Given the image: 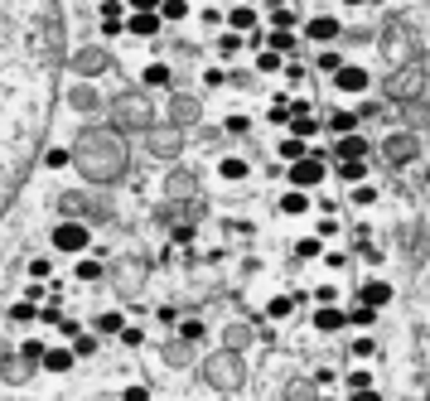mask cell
Wrapping results in <instances>:
<instances>
[{
  "label": "cell",
  "mask_w": 430,
  "mask_h": 401,
  "mask_svg": "<svg viewBox=\"0 0 430 401\" xmlns=\"http://www.w3.org/2000/svg\"><path fill=\"white\" fill-rule=\"evenodd\" d=\"M58 252H88L92 247V232H88V222H78V218H63V222H53V237H49Z\"/></svg>",
  "instance_id": "obj_1"
},
{
  "label": "cell",
  "mask_w": 430,
  "mask_h": 401,
  "mask_svg": "<svg viewBox=\"0 0 430 401\" xmlns=\"http://www.w3.org/2000/svg\"><path fill=\"white\" fill-rule=\"evenodd\" d=\"M324 174H329V160L320 150H310L305 160H290V189H315L324 184Z\"/></svg>",
  "instance_id": "obj_2"
},
{
  "label": "cell",
  "mask_w": 430,
  "mask_h": 401,
  "mask_svg": "<svg viewBox=\"0 0 430 401\" xmlns=\"http://www.w3.org/2000/svg\"><path fill=\"white\" fill-rule=\"evenodd\" d=\"M73 363H78V353H73V343H68V348L58 343V348H44V353H39V368H44V373H53V377H63V373H68Z\"/></svg>",
  "instance_id": "obj_3"
},
{
  "label": "cell",
  "mask_w": 430,
  "mask_h": 401,
  "mask_svg": "<svg viewBox=\"0 0 430 401\" xmlns=\"http://www.w3.org/2000/svg\"><path fill=\"white\" fill-rule=\"evenodd\" d=\"M338 34H343V24H338L333 15H315V19L305 24V39H310V44H333Z\"/></svg>",
  "instance_id": "obj_4"
},
{
  "label": "cell",
  "mask_w": 430,
  "mask_h": 401,
  "mask_svg": "<svg viewBox=\"0 0 430 401\" xmlns=\"http://www.w3.org/2000/svg\"><path fill=\"white\" fill-rule=\"evenodd\" d=\"M367 83H372V78H367V68H358V63H343V68L333 73V88H338V92H367Z\"/></svg>",
  "instance_id": "obj_5"
},
{
  "label": "cell",
  "mask_w": 430,
  "mask_h": 401,
  "mask_svg": "<svg viewBox=\"0 0 430 401\" xmlns=\"http://www.w3.org/2000/svg\"><path fill=\"white\" fill-rule=\"evenodd\" d=\"M160 24H165V19H160V10H131V19H126V29H131V34H140V39H155V34H160Z\"/></svg>",
  "instance_id": "obj_6"
},
{
  "label": "cell",
  "mask_w": 430,
  "mask_h": 401,
  "mask_svg": "<svg viewBox=\"0 0 430 401\" xmlns=\"http://www.w3.org/2000/svg\"><path fill=\"white\" fill-rule=\"evenodd\" d=\"M358 300H363V304H372V309H387V304H392V286H387L382 276H372V281H363Z\"/></svg>",
  "instance_id": "obj_7"
},
{
  "label": "cell",
  "mask_w": 430,
  "mask_h": 401,
  "mask_svg": "<svg viewBox=\"0 0 430 401\" xmlns=\"http://www.w3.org/2000/svg\"><path fill=\"white\" fill-rule=\"evenodd\" d=\"M271 54H281V58H295V49H300V39H295V29H271L266 39H261Z\"/></svg>",
  "instance_id": "obj_8"
},
{
  "label": "cell",
  "mask_w": 430,
  "mask_h": 401,
  "mask_svg": "<svg viewBox=\"0 0 430 401\" xmlns=\"http://www.w3.org/2000/svg\"><path fill=\"white\" fill-rule=\"evenodd\" d=\"M348 324V309H338V304H320V314H315V329L320 334H338Z\"/></svg>",
  "instance_id": "obj_9"
},
{
  "label": "cell",
  "mask_w": 430,
  "mask_h": 401,
  "mask_svg": "<svg viewBox=\"0 0 430 401\" xmlns=\"http://www.w3.org/2000/svg\"><path fill=\"white\" fill-rule=\"evenodd\" d=\"M333 160H367V136H338V150H333Z\"/></svg>",
  "instance_id": "obj_10"
},
{
  "label": "cell",
  "mask_w": 430,
  "mask_h": 401,
  "mask_svg": "<svg viewBox=\"0 0 430 401\" xmlns=\"http://www.w3.org/2000/svg\"><path fill=\"white\" fill-rule=\"evenodd\" d=\"M217 174H222L227 184H242V179L251 174V160H242V155H222V160H217Z\"/></svg>",
  "instance_id": "obj_11"
},
{
  "label": "cell",
  "mask_w": 430,
  "mask_h": 401,
  "mask_svg": "<svg viewBox=\"0 0 430 401\" xmlns=\"http://www.w3.org/2000/svg\"><path fill=\"white\" fill-rule=\"evenodd\" d=\"M227 29L251 34V29H256V10H251V5H232V10H227Z\"/></svg>",
  "instance_id": "obj_12"
},
{
  "label": "cell",
  "mask_w": 430,
  "mask_h": 401,
  "mask_svg": "<svg viewBox=\"0 0 430 401\" xmlns=\"http://www.w3.org/2000/svg\"><path fill=\"white\" fill-rule=\"evenodd\" d=\"M416 150H421V145H416L411 136H397V140L387 145V155H392V165H411V160H416Z\"/></svg>",
  "instance_id": "obj_13"
},
{
  "label": "cell",
  "mask_w": 430,
  "mask_h": 401,
  "mask_svg": "<svg viewBox=\"0 0 430 401\" xmlns=\"http://www.w3.org/2000/svg\"><path fill=\"white\" fill-rule=\"evenodd\" d=\"M121 324H126L121 309H102V314L92 319V334H121Z\"/></svg>",
  "instance_id": "obj_14"
},
{
  "label": "cell",
  "mask_w": 430,
  "mask_h": 401,
  "mask_svg": "<svg viewBox=\"0 0 430 401\" xmlns=\"http://www.w3.org/2000/svg\"><path fill=\"white\" fill-rule=\"evenodd\" d=\"M281 213H286V218H295V213H310V189H290V194L281 199Z\"/></svg>",
  "instance_id": "obj_15"
},
{
  "label": "cell",
  "mask_w": 430,
  "mask_h": 401,
  "mask_svg": "<svg viewBox=\"0 0 430 401\" xmlns=\"http://www.w3.org/2000/svg\"><path fill=\"white\" fill-rule=\"evenodd\" d=\"M140 83H145V88H169L174 73H169V63H150V68L140 73Z\"/></svg>",
  "instance_id": "obj_16"
},
{
  "label": "cell",
  "mask_w": 430,
  "mask_h": 401,
  "mask_svg": "<svg viewBox=\"0 0 430 401\" xmlns=\"http://www.w3.org/2000/svg\"><path fill=\"white\" fill-rule=\"evenodd\" d=\"M271 29H295V5L271 0Z\"/></svg>",
  "instance_id": "obj_17"
},
{
  "label": "cell",
  "mask_w": 430,
  "mask_h": 401,
  "mask_svg": "<svg viewBox=\"0 0 430 401\" xmlns=\"http://www.w3.org/2000/svg\"><path fill=\"white\" fill-rule=\"evenodd\" d=\"M329 131H333V136H353V131H358V111H333V116H329Z\"/></svg>",
  "instance_id": "obj_18"
},
{
  "label": "cell",
  "mask_w": 430,
  "mask_h": 401,
  "mask_svg": "<svg viewBox=\"0 0 430 401\" xmlns=\"http://www.w3.org/2000/svg\"><path fill=\"white\" fill-rule=\"evenodd\" d=\"M315 68H320V73H329V78H333V73H338V68H343V54H338V49H329V44H324V49H320V58H315Z\"/></svg>",
  "instance_id": "obj_19"
},
{
  "label": "cell",
  "mask_w": 430,
  "mask_h": 401,
  "mask_svg": "<svg viewBox=\"0 0 430 401\" xmlns=\"http://www.w3.org/2000/svg\"><path fill=\"white\" fill-rule=\"evenodd\" d=\"M338 174H343L348 184H363V179H367V160H338Z\"/></svg>",
  "instance_id": "obj_20"
},
{
  "label": "cell",
  "mask_w": 430,
  "mask_h": 401,
  "mask_svg": "<svg viewBox=\"0 0 430 401\" xmlns=\"http://www.w3.org/2000/svg\"><path fill=\"white\" fill-rule=\"evenodd\" d=\"M242 44H247V39H242L237 29H227V34H217V58H232V54H237Z\"/></svg>",
  "instance_id": "obj_21"
},
{
  "label": "cell",
  "mask_w": 430,
  "mask_h": 401,
  "mask_svg": "<svg viewBox=\"0 0 430 401\" xmlns=\"http://www.w3.org/2000/svg\"><path fill=\"white\" fill-rule=\"evenodd\" d=\"M315 131H320V121H315L310 111H305V116H290V136H300V140H310Z\"/></svg>",
  "instance_id": "obj_22"
},
{
  "label": "cell",
  "mask_w": 430,
  "mask_h": 401,
  "mask_svg": "<svg viewBox=\"0 0 430 401\" xmlns=\"http://www.w3.org/2000/svg\"><path fill=\"white\" fill-rule=\"evenodd\" d=\"M276 155H281V160H305V155H310V150H305V140H300V136H286V140H281V150H276Z\"/></svg>",
  "instance_id": "obj_23"
},
{
  "label": "cell",
  "mask_w": 430,
  "mask_h": 401,
  "mask_svg": "<svg viewBox=\"0 0 430 401\" xmlns=\"http://www.w3.org/2000/svg\"><path fill=\"white\" fill-rule=\"evenodd\" d=\"M189 15V0H160V19L165 24H174V19H184Z\"/></svg>",
  "instance_id": "obj_24"
},
{
  "label": "cell",
  "mask_w": 430,
  "mask_h": 401,
  "mask_svg": "<svg viewBox=\"0 0 430 401\" xmlns=\"http://www.w3.org/2000/svg\"><path fill=\"white\" fill-rule=\"evenodd\" d=\"M372 319H377V309H372V304H353V309H348V324H358V329H372Z\"/></svg>",
  "instance_id": "obj_25"
},
{
  "label": "cell",
  "mask_w": 430,
  "mask_h": 401,
  "mask_svg": "<svg viewBox=\"0 0 430 401\" xmlns=\"http://www.w3.org/2000/svg\"><path fill=\"white\" fill-rule=\"evenodd\" d=\"M324 252V237L320 232H315V237H300V242H295V256H300V261H310V256H320Z\"/></svg>",
  "instance_id": "obj_26"
},
{
  "label": "cell",
  "mask_w": 430,
  "mask_h": 401,
  "mask_svg": "<svg viewBox=\"0 0 430 401\" xmlns=\"http://www.w3.org/2000/svg\"><path fill=\"white\" fill-rule=\"evenodd\" d=\"M290 309H295V295H276L266 304V319H290Z\"/></svg>",
  "instance_id": "obj_27"
},
{
  "label": "cell",
  "mask_w": 430,
  "mask_h": 401,
  "mask_svg": "<svg viewBox=\"0 0 430 401\" xmlns=\"http://www.w3.org/2000/svg\"><path fill=\"white\" fill-rule=\"evenodd\" d=\"M348 203H358V208H372V203H377V189H372V184H353Z\"/></svg>",
  "instance_id": "obj_28"
},
{
  "label": "cell",
  "mask_w": 430,
  "mask_h": 401,
  "mask_svg": "<svg viewBox=\"0 0 430 401\" xmlns=\"http://www.w3.org/2000/svg\"><path fill=\"white\" fill-rule=\"evenodd\" d=\"M44 165H49V170H68V165H73V150H63V145H53V150L44 155Z\"/></svg>",
  "instance_id": "obj_29"
},
{
  "label": "cell",
  "mask_w": 430,
  "mask_h": 401,
  "mask_svg": "<svg viewBox=\"0 0 430 401\" xmlns=\"http://www.w3.org/2000/svg\"><path fill=\"white\" fill-rule=\"evenodd\" d=\"M73 276H78V281H102V261H92V256H83Z\"/></svg>",
  "instance_id": "obj_30"
},
{
  "label": "cell",
  "mask_w": 430,
  "mask_h": 401,
  "mask_svg": "<svg viewBox=\"0 0 430 401\" xmlns=\"http://www.w3.org/2000/svg\"><path fill=\"white\" fill-rule=\"evenodd\" d=\"M73 353L78 358H97V334H78L73 338Z\"/></svg>",
  "instance_id": "obj_31"
},
{
  "label": "cell",
  "mask_w": 430,
  "mask_h": 401,
  "mask_svg": "<svg viewBox=\"0 0 430 401\" xmlns=\"http://www.w3.org/2000/svg\"><path fill=\"white\" fill-rule=\"evenodd\" d=\"M10 319H15V324H29V319H39V309H34V300H15Z\"/></svg>",
  "instance_id": "obj_32"
},
{
  "label": "cell",
  "mask_w": 430,
  "mask_h": 401,
  "mask_svg": "<svg viewBox=\"0 0 430 401\" xmlns=\"http://www.w3.org/2000/svg\"><path fill=\"white\" fill-rule=\"evenodd\" d=\"M281 63H286V58H281V54H271V49H261V54H256V68H261V73H276Z\"/></svg>",
  "instance_id": "obj_33"
},
{
  "label": "cell",
  "mask_w": 430,
  "mask_h": 401,
  "mask_svg": "<svg viewBox=\"0 0 430 401\" xmlns=\"http://www.w3.org/2000/svg\"><path fill=\"white\" fill-rule=\"evenodd\" d=\"M121 343H126V348H140V343H145L140 324H121Z\"/></svg>",
  "instance_id": "obj_34"
},
{
  "label": "cell",
  "mask_w": 430,
  "mask_h": 401,
  "mask_svg": "<svg viewBox=\"0 0 430 401\" xmlns=\"http://www.w3.org/2000/svg\"><path fill=\"white\" fill-rule=\"evenodd\" d=\"M281 68H286V83H305V63L300 58H286Z\"/></svg>",
  "instance_id": "obj_35"
},
{
  "label": "cell",
  "mask_w": 430,
  "mask_h": 401,
  "mask_svg": "<svg viewBox=\"0 0 430 401\" xmlns=\"http://www.w3.org/2000/svg\"><path fill=\"white\" fill-rule=\"evenodd\" d=\"M29 276H34V281H49V276H53L49 256H34V261H29Z\"/></svg>",
  "instance_id": "obj_36"
},
{
  "label": "cell",
  "mask_w": 430,
  "mask_h": 401,
  "mask_svg": "<svg viewBox=\"0 0 430 401\" xmlns=\"http://www.w3.org/2000/svg\"><path fill=\"white\" fill-rule=\"evenodd\" d=\"M53 329H58V334H63V338H78V334H83V324H78V319H68V314H63V319H58V324H53Z\"/></svg>",
  "instance_id": "obj_37"
},
{
  "label": "cell",
  "mask_w": 430,
  "mask_h": 401,
  "mask_svg": "<svg viewBox=\"0 0 430 401\" xmlns=\"http://www.w3.org/2000/svg\"><path fill=\"white\" fill-rule=\"evenodd\" d=\"M179 334H184L189 343H199V338H204V324H199V319H184V324H179Z\"/></svg>",
  "instance_id": "obj_38"
},
{
  "label": "cell",
  "mask_w": 430,
  "mask_h": 401,
  "mask_svg": "<svg viewBox=\"0 0 430 401\" xmlns=\"http://www.w3.org/2000/svg\"><path fill=\"white\" fill-rule=\"evenodd\" d=\"M121 29H126V19H116V15H102V34H107V39H116Z\"/></svg>",
  "instance_id": "obj_39"
},
{
  "label": "cell",
  "mask_w": 430,
  "mask_h": 401,
  "mask_svg": "<svg viewBox=\"0 0 430 401\" xmlns=\"http://www.w3.org/2000/svg\"><path fill=\"white\" fill-rule=\"evenodd\" d=\"M348 353H353V358H372V353H377V343H372V338H358Z\"/></svg>",
  "instance_id": "obj_40"
},
{
  "label": "cell",
  "mask_w": 430,
  "mask_h": 401,
  "mask_svg": "<svg viewBox=\"0 0 430 401\" xmlns=\"http://www.w3.org/2000/svg\"><path fill=\"white\" fill-rule=\"evenodd\" d=\"M382 116V101H363V111H358V121H377Z\"/></svg>",
  "instance_id": "obj_41"
},
{
  "label": "cell",
  "mask_w": 430,
  "mask_h": 401,
  "mask_svg": "<svg viewBox=\"0 0 430 401\" xmlns=\"http://www.w3.org/2000/svg\"><path fill=\"white\" fill-rule=\"evenodd\" d=\"M271 126H290V106L276 101V106H271Z\"/></svg>",
  "instance_id": "obj_42"
},
{
  "label": "cell",
  "mask_w": 430,
  "mask_h": 401,
  "mask_svg": "<svg viewBox=\"0 0 430 401\" xmlns=\"http://www.w3.org/2000/svg\"><path fill=\"white\" fill-rule=\"evenodd\" d=\"M247 126H251L247 116H227V136H247Z\"/></svg>",
  "instance_id": "obj_43"
},
{
  "label": "cell",
  "mask_w": 430,
  "mask_h": 401,
  "mask_svg": "<svg viewBox=\"0 0 430 401\" xmlns=\"http://www.w3.org/2000/svg\"><path fill=\"white\" fill-rule=\"evenodd\" d=\"M39 319H44V324H58V319H63V309H58V300H53V304H44V309H39Z\"/></svg>",
  "instance_id": "obj_44"
},
{
  "label": "cell",
  "mask_w": 430,
  "mask_h": 401,
  "mask_svg": "<svg viewBox=\"0 0 430 401\" xmlns=\"http://www.w3.org/2000/svg\"><path fill=\"white\" fill-rule=\"evenodd\" d=\"M121 401H150V387H126Z\"/></svg>",
  "instance_id": "obj_45"
},
{
  "label": "cell",
  "mask_w": 430,
  "mask_h": 401,
  "mask_svg": "<svg viewBox=\"0 0 430 401\" xmlns=\"http://www.w3.org/2000/svg\"><path fill=\"white\" fill-rule=\"evenodd\" d=\"M155 319H160V324H179V314H174V304H160V309H155Z\"/></svg>",
  "instance_id": "obj_46"
},
{
  "label": "cell",
  "mask_w": 430,
  "mask_h": 401,
  "mask_svg": "<svg viewBox=\"0 0 430 401\" xmlns=\"http://www.w3.org/2000/svg\"><path fill=\"white\" fill-rule=\"evenodd\" d=\"M97 10H102V15H116V19H121V10H126V0H102Z\"/></svg>",
  "instance_id": "obj_47"
},
{
  "label": "cell",
  "mask_w": 430,
  "mask_h": 401,
  "mask_svg": "<svg viewBox=\"0 0 430 401\" xmlns=\"http://www.w3.org/2000/svg\"><path fill=\"white\" fill-rule=\"evenodd\" d=\"M19 353H24V358H29V363H39V353H44V343H34V338H29V343H24V348H19Z\"/></svg>",
  "instance_id": "obj_48"
},
{
  "label": "cell",
  "mask_w": 430,
  "mask_h": 401,
  "mask_svg": "<svg viewBox=\"0 0 430 401\" xmlns=\"http://www.w3.org/2000/svg\"><path fill=\"white\" fill-rule=\"evenodd\" d=\"M353 401H382V397H377L372 387H358V392H353Z\"/></svg>",
  "instance_id": "obj_49"
},
{
  "label": "cell",
  "mask_w": 430,
  "mask_h": 401,
  "mask_svg": "<svg viewBox=\"0 0 430 401\" xmlns=\"http://www.w3.org/2000/svg\"><path fill=\"white\" fill-rule=\"evenodd\" d=\"M131 10H160V0H126Z\"/></svg>",
  "instance_id": "obj_50"
},
{
  "label": "cell",
  "mask_w": 430,
  "mask_h": 401,
  "mask_svg": "<svg viewBox=\"0 0 430 401\" xmlns=\"http://www.w3.org/2000/svg\"><path fill=\"white\" fill-rule=\"evenodd\" d=\"M343 5H367V0H343Z\"/></svg>",
  "instance_id": "obj_51"
},
{
  "label": "cell",
  "mask_w": 430,
  "mask_h": 401,
  "mask_svg": "<svg viewBox=\"0 0 430 401\" xmlns=\"http://www.w3.org/2000/svg\"><path fill=\"white\" fill-rule=\"evenodd\" d=\"M320 401H338V397H320Z\"/></svg>",
  "instance_id": "obj_52"
},
{
  "label": "cell",
  "mask_w": 430,
  "mask_h": 401,
  "mask_svg": "<svg viewBox=\"0 0 430 401\" xmlns=\"http://www.w3.org/2000/svg\"><path fill=\"white\" fill-rule=\"evenodd\" d=\"M426 179H430V174H426Z\"/></svg>",
  "instance_id": "obj_53"
}]
</instances>
